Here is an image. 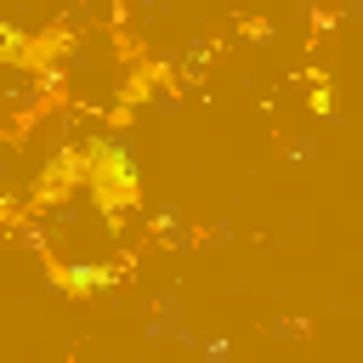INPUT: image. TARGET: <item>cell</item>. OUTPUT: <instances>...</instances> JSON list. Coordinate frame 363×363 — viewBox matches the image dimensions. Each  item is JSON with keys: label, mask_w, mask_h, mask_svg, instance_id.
I'll return each mask as SVG.
<instances>
[{"label": "cell", "mask_w": 363, "mask_h": 363, "mask_svg": "<svg viewBox=\"0 0 363 363\" xmlns=\"http://www.w3.org/2000/svg\"><path fill=\"white\" fill-rule=\"evenodd\" d=\"M119 278H125L119 267H57V289L62 295H91V289H108Z\"/></svg>", "instance_id": "7a4b0ae2"}, {"label": "cell", "mask_w": 363, "mask_h": 363, "mask_svg": "<svg viewBox=\"0 0 363 363\" xmlns=\"http://www.w3.org/2000/svg\"><path fill=\"white\" fill-rule=\"evenodd\" d=\"M79 170H85V159H79V153L51 159V170H45V176H40V187H34V199H40V204H45V199H62V193L74 187V176H79Z\"/></svg>", "instance_id": "3957f363"}, {"label": "cell", "mask_w": 363, "mask_h": 363, "mask_svg": "<svg viewBox=\"0 0 363 363\" xmlns=\"http://www.w3.org/2000/svg\"><path fill=\"white\" fill-rule=\"evenodd\" d=\"M85 182H91V193H96L108 210H119V204H130V199H136V170H130V159H125L113 142H91Z\"/></svg>", "instance_id": "6da1fadb"}]
</instances>
